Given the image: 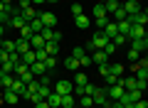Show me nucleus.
I'll return each instance as SVG.
<instances>
[{
    "mask_svg": "<svg viewBox=\"0 0 148 108\" xmlns=\"http://www.w3.org/2000/svg\"><path fill=\"white\" fill-rule=\"evenodd\" d=\"M91 12H94V17H104V15H106V10H104V3H96Z\"/></svg>",
    "mask_w": 148,
    "mask_h": 108,
    "instance_id": "473e14b6",
    "label": "nucleus"
},
{
    "mask_svg": "<svg viewBox=\"0 0 148 108\" xmlns=\"http://www.w3.org/2000/svg\"><path fill=\"white\" fill-rule=\"evenodd\" d=\"M20 62H22V64H27V67H30L32 62H37V59H35V49H27V52H22V54H20Z\"/></svg>",
    "mask_w": 148,
    "mask_h": 108,
    "instance_id": "6ab92c4d",
    "label": "nucleus"
},
{
    "mask_svg": "<svg viewBox=\"0 0 148 108\" xmlns=\"http://www.w3.org/2000/svg\"><path fill=\"white\" fill-rule=\"evenodd\" d=\"M131 49H136V52H146L148 49V37H141V39H131Z\"/></svg>",
    "mask_w": 148,
    "mask_h": 108,
    "instance_id": "f8f14e48",
    "label": "nucleus"
},
{
    "mask_svg": "<svg viewBox=\"0 0 148 108\" xmlns=\"http://www.w3.org/2000/svg\"><path fill=\"white\" fill-rule=\"evenodd\" d=\"M49 42H57V44H59V42H62V32L54 30V35H52V39H49Z\"/></svg>",
    "mask_w": 148,
    "mask_h": 108,
    "instance_id": "49530a36",
    "label": "nucleus"
},
{
    "mask_svg": "<svg viewBox=\"0 0 148 108\" xmlns=\"http://www.w3.org/2000/svg\"><path fill=\"white\" fill-rule=\"evenodd\" d=\"M99 74L101 76H109V64H99Z\"/></svg>",
    "mask_w": 148,
    "mask_h": 108,
    "instance_id": "a18cd8bd",
    "label": "nucleus"
},
{
    "mask_svg": "<svg viewBox=\"0 0 148 108\" xmlns=\"http://www.w3.org/2000/svg\"><path fill=\"white\" fill-rule=\"evenodd\" d=\"M27 27L32 30V35H40V30H42V22H40V17H35V20L27 22Z\"/></svg>",
    "mask_w": 148,
    "mask_h": 108,
    "instance_id": "c85d7f7f",
    "label": "nucleus"
},
{
    "mask_svg": "<svg viewBox=\"0 0 148 108\" xmlns=\"http://www.w3.org/2000/svg\"><path fill=\"white\" fill-rule=\"evenodd\" d=\"M96 88H99V86H94V84H86V86H84V91H82V96H94V91H96Z\"/></svg>",
    "mask_w": 148,
    "mask_h": 108,
    "instance_id": "e433bc0d",
    "label": "nucleus"
},
{
    "mask_svg": "<svg viewBox=\"0 0 148 108\" xmlns=\"http://www.w3.org/2000/svg\"><path fill=\"white\" fill-rule=\"evenodd\" d=\"M111 42H114L116 47H123V42H126V37H123V35H116V37H114Z\"/></svg>",
    "mask_w": 148,
    "mask_h": 108,
    "instance_id": "37998d69",
    "label": "nucleus"
},
{
    "mask_svg": "<svg viewBox=\"0 0 148 108\" xmlns=\"http://www.w3.org/2000/svg\"><path fill=\"white\" fill-rule=\"evenodd\" d=\"M74 86H86V84H89V76H86V71H84V69H82V71H77V74H74Z\"/></svg>",
    "mask_w": 148,
    "mask_h": 108,
    "instance_id": "4468645a",
    "label": "nucleus"
},
{
    "mask_svg": "<svg viewBox=\"0 0 148 108\" xmlns=\"http://www.w3.org/2000/svg\"><path fill=\"white\" fill-rule=\"evenodd\" d=\"M91 101H94V106H104V108H109V106H111L109 96H106V88H96L94 96H91Z\"/></svg>",
    "mask_w": 148,
    "mask_h": 108,
    "instance_id": "f03ea898",
    "label": "nucleus"
},
{
    "mask_svg": "<svg viewBox=\"0 0 148 108\" xmlns=\"http://www.w3.org/2000/svg\"><path fill=\"white\" fill-rule=\"evenodd\" d=\"M0 106H3V101H0Z\"/></svg>",
    "mask_w": 148,
    "mask_h": 108,
    "instance_id": "4d7b16f0",
    "label": "nucleus"
},
{
    "mask_svg": "<svg viewBox=\"0 0 148 108\" xmlns=\"http://www.w3.org/2000/svg\"><path fill=\"white\" fill-rule=\"evenodd\" d=\"M84 54H86V52H84V47H74V49H72V57L77 59V62H79V59L84 57Z\"/></svg>",
    "mask_w": 148,
    "mask_h": 108,
    "instance_id": "c9c22d12",
    "label": "nucleus"
},
{
    "mask_svg": "<svg viewBox=\"0 0 148 108\" xmlns=\"http://www.w3.org/2000/svg\"><path fill=\"white\" fill-rule=\"evenodd\" d=\"M45 101L49 103V108H59V101H62V96H59V93H54V91H52V93H49L47 98H45Z\"/></svg>",
    "mask_w": 148,
    "mask_h": 108,
    "instance_id": "b1692460",
    "label": "nucleus"
},
{
    "mask_svg": "<svg viewBox=\"0 0 148 108\" xmlns=\"http://www.w3.org/2000/svg\"><path fill=\"white\" fill-rule=\"evenodd\" d=\"M74 25H77V30L84 32V30H89V27H91V20L86 15H77V17H74Z\"/></svg>",
    "mask_w": 148,
    "mask_h": 108,
    "instance_id": "9d476101",
    "label": "nucleus"
},
{
    "mask_svg": "<svg viewBox=\"0 0 148 108\" xmlns=\"http://www.w3.org/2000/svg\"><path fill=\"white\" fill-rule=\"evenodd\" d=\"M104 88H106V96H109V101H119V96L123 93V88L116 86V84H114V86H104Z\"/></svg>",
    "mask_w": 148,
    "mask_h": 108,
    "instance_id": "9b49d317",
    "label": "nucleus"
},
{
    "mask_svg": "<svg viewBox=\"0 0 148 108\" xmlns=\"http://www.w3.org/2000/svg\"><path fill=\"white\" fill-rule=\"evenodd\" d=\"M116 49H119V47L114 44V42H109V44L104 47V52H106V54H109V57H111V54H116Z\"/></svg>",
    "mask_w": 148,
    "mask_h": 108,
    "instance_id": "79ce46f5",
    "label": "nucleus"
},
{
    "mask_svg": "<svg viewBox=\"0 0 148 108\" xmlns=\"http://www.w3.org/2000/svg\"><path fill=\"white\" fill-rule=\"evenodd\" d=\"M91 106H94L91 96H79V108H91Z\"/></svg>",
    "mask_w": 148,
    "mask_h": 108,
    "instance_id": "2f4dec72",
    "label": "nucleus"
},
{
    "mask_svg": "<svg viewBox=\"0 0 148 108\" xmlns=\"http://www.w3.org/2000/svg\"><path fill=\"white\" fill-rule=\"evenodd\" d=\"M64 69H69V71H79V62L69 54V57H64Z\"/></svg>",
    "mask_w": 148,
    "mask_h": 108,
    "instance_id": "a211bd4d",
    "label": "nucleus"
},
{
    "mask_svg": "<svg viewBox=\"0 0 148 108\" xmlns=\"http://www.w3.org/2000/svg\"><path fill=\"white\" fill-rule=\"evenodd\" d=\"M72 108H79V106H72Z\"/></svg>",
    "mask_w": 148,
    "mask_h": 108,
    "instance_id": "6e6d98bb",
    "label": "nucleus"
},
{
    "mask_svg": "<svg viewBox=\"0 0 148 108\" xmlns=\"http://www.w3.org/2000/svg\"><path fill=\"white\" fill-rule=\"evenodd\" d=\"M0 101L3 103H8V106H15L17 101H20V96H17L12 88H3V93H0Z\"/></svg>",
    "mask_w": 148,
    "mask_h": 108,
    "instance_id": "39448f33",
    "label": "nucleus"
},
{
    "mask_svg": "<svg viewBox=\"0 0 148 108\" xmlns=\"http://www.w3.org/2000/svg\"><path fill=\"white\" fill-rule=\"evenodd\" d=\"M32 5H42V3H47V0H30Z\"/></svg>",
    "mask_w": 148,
    "mask_h": 108,
    "instance_id": "3c124183",
    "label": "nucleus"
},
{
    "mask_svg": "<svg viewBox=\"0 0 148 108\" xmlns=\"http://www.w3.org/2000/svg\"><path fill=\"white\" fill-rule=\"evenodd\" d=\"M109 42H111V39H109L106 35H101V32H96V35L91 37V44H94V49H104Z\"/></svg>",
    "mask_w": 148,
    "mask_h": 108,
    "instance_id": "6e6552de",
    "label": "nucleus"
},
{
    "mask_svg": "<svg viewBox=\"0 0 148 108\" xmlns=\"http://www.w3.org/2000/svg\"><path fill=\"white\" fill-rule=\"evenodd\" d=\"M141 37H146V27L131 25V30H128V37H126V39H141Z\"/></svg>",
    "mask_w": 148,
    "mask_h": 108,
    "instance_id": "1a4fd4ad",
    "label": "nucleus"
},
{
    "mask_svg": "<svg viewBox=\"0 0 148 108\" xmlns=\"http://www.w3.org/2000/svg\"><path fill=\"white\" fill-rule=\"evenodd\" d=\"M30 37H32V30H30V27H20V39H30Z\"/></svg>",
    "mask_w": 148,
    "mask_h": 108,
    "instance_id": "58836bf2",
    "label": "nucleus"
},
{
    "mask_svg": "<svg viewBox=\"0 0 148 108\" xmlns=\"http://www.w3.org/2000/svg\"><path fill=\"white\" fill-rule=\"evenodd\" d=\"M86 67H91V57L89 54H84V57L79 59V69H86Z\"/></svg>",
    "mask_w": 148,
    "mask_h": 108,
    "instance_id": "ea45409f",
    "label": "nucleus"
},
{
    "mask_svg": "<svg viewBox=\"0 0 148 108\" xmlns=\"http://www.w3.org/2000/svg\"><path fill=\"white\" fill-rule=\"evenodd\" d=\"M25 25H27V22L22 20V15H20V12L10 17V27H15V30H20V27H25Z\"/></svg>",
    "mask_w": 148,
    "mask_h": 108,
    "instance_id": "393cba45",
    "label": "nucleus"
},
{
    "mask_svg": "<svg viewBox=\"0 0 148 108\" xmlns=\"http://www.w3.org/2000/svg\"><path fill=\"white\" fill-rule=\"evenodd\" d=\"M37 17H40V22H42V27H57V15L54 12H37Z\"/></svg>",
    "mask_w": 148,
    "mask_h": 108,
    "instance_id": "7ed1b4c3",
    "label": "nucleus"
},
{
    "mask_svg": "<svg viewBox=\"0 0 148 108\" xmlns=\"http://www.w3.org/2000/svg\"><path fill=\"white\" fill-rule=\"evenodd\" d=\"M54 67H57V57H47L45 59V69H47V71H52Z\"/></svg>",
    "mask_w": 148,
    "mask_h": 108,
    "instance_id": "f704fd0d",
    "label": "nucleus"
},
{
    "mask_svg": "<svg viewBox=\"0 0 148 108\" xmlns=\"http://www.w3.org/2000/svg\"><path fill=\"white\" fill-rule=\"evenodd\" d=\"M126 20H128V25H141V27H146V22H148V12H146V10H138L136 15H128Z\"/></svg>",
    "mask_w": 148,
    "mask_h": 108,
    "instance_id": "20e7f679",
    "label": "nucleus"
},
{
    "mask_svg": "<svg viewBox=\"0 0 148 108\" xmlns=\"http://www.w3.org/2000/svg\"><path fill=\"white\" fill-rule=\"evenodd\" d=\"M35 108H49V103H47V101H45V98H40V101H37V103H35Z\"/></svg>",
    "mask_w": 148,
    "mask_h": 108,
    "instance_id": "de8ad7c7",
    "label": "nucleus"
},
{
    "mask_svg": "<svg viewBox=\"0 0 148 108\" xmlns=\"http://www.w3.org/2000/svg\"><path fill=\"white\" fill-rule=\"evenodd\" d=\"M89 57H91V64H96V67H99V64H109V54H106L104 49H94Z\"/></svg>",
    "mask_w": 148,
    "mask_h": 108,
    "instance_id": "423d86ee",
    "label": "nucleus"
},
{
    "mask_svg": "<svg viewBox=\"0 0 148 108\" xmlns=\"http://www.w3.org/2000/svg\"><path fill=\"white\" fill-rule=\"evenodd\" d=\"M72 15L77 17V15H84V5L82 3H72Z\"/></svg>",
    "mask_w": 148,
    "mask_h": 108,
    "instance_id": "72a5a7b5",
    "label": "nucleus"
},
{
    "mask_svg": "<svg viewBox=\"0 0 148 108\" xmlns=\"http://www.w3.org/2000/svg\"><path fill=\"white\" fill-rule=\"evenodd\" d=\"M30 71L35 74V76H42V74L47 71V69H45V62H32L30 64Z\"/></svg>",
    "mask_w": 148,
    "mask_h": 108,
    "instance_id": "412c9836",
    "label": "nucleus"
},
{
    "mask_svg": "<svg viewBox=\"0 0 148 108\" xmlns=\"http://www.w3.org/2000/svg\"><path fill=\"white\" fill-rule=\"evenodd\" d=\"M109 17H111V20H114V22H121V20H126L128 15H126V12H123V7H119V10L114 12V15H109Z\"/></svg>",
    "mask_w": 148,
    "mask_h": 108,
    "instance_id": "c756f323",
    "label": "nucleus"
},
{
    "mask_svg": "<svg viewBox=\"0 0 148 108\" xmlns=\"http://www.w3.org/2000/svg\"><path fill=\"white\" fill-rule=\"evenodd\" d=\"M27 42H30V49H42V47H45V39L40 35H32Z\"/></svg>",
    "mask_w": 148,
    "mask_h": 108,
    "instance_id": "aec40b11",
    "label": "nucleus"
},
{
    "mask_svg": "<svg viewBox=\"0 0 148 108\" xmlns=\"http://www.w3.org/2000/svg\"><path fill=\"white\" fill-rule=\"evenodd\" d=\"M141 59V52H136V49H128V62H138Z\"/></svg>",
    "mask_w": 148,
    "mask_h": 108,
    "instance_id": "a19ab883",
    "label": "nucleus"
},
{
    "mask_svg": "<svg viewBox=\"0 0 148 108\" xmlns=\"http://www.w3.org/2000/svg\"><path fill=\"white\" fill-rule=\"evenodd\" d=\"M47 3H59V0H47Z\"/></svg>",
    "mask_w": 148,
    "mask_h": 108,
    "instance_id": "5fc2aeb1",
    "label": "nucleus"
},
{
    "mask_svg": "<svg viewBox=\"0 0 148 108\" xmlns=\"http://www.w3.org/2000/svg\"><path fill=\"white\" fill-rule=\"evenodd\" d=\"M45 52H47V57H54L59 52V44L57 42H45Z\"/></svg>",
    "mask_w": 148,
    "mask_h": 108,
    "instance_id": "a878e982",
    "label": "nucleus"
},
{
    "mask_svg": "<svg viewBox=\"0 0 148 108\" xmlns=\"http://www.w3.org/2000/svg\"><path fill=\"white\" fill-rule=\"evenodd\" d=\"M0 3H3V5H12V0H0Z\"/></svg>",
    "mask_w": 148,
    "mask_h": 108,
    "instance_id": "864d4df0",
    "label": "nucleus"
},
{
    "mask_svg": "<svg viewBox=\"0 0 148 108\" xmlns=\"http://www.w3.org/2000/svg\"><path fill=\"white\" fill-rule=\"evenodd\" d=\"M101 35H106L109 39H114V37L119 35V30H116V22H114V20H109V22H106V27L101 30Z\"/></svg>",
    "mask_w": 148,
    "mask_h": 108,
    "instance_id": "ddd939ff",
    "label": "nucleus"
},
{
    "mask_svg": "<svg viewBox=\"0 0 148 108\" xmlns=\"http://www.w3.org/2000/svg\"><path fill=\"white\" fill-rule=\"evenodd\" d=\"M8 57H10V54H8L5 49H0V64H3V62H8Z\"/></svg>",
    "mask_w": 148,
    "mask_h": 108,
    "instance_id": "8fccbe9b",
    "label": "nucleus"
},
{
    "mask_svg": "<svg viewBox=\"0 0 148 108\" xmlns=\"http://www.w3.org/2000/svg\"><path fill=\"white\" fill-rule=\"evenodd\" d=\"M20 15H22V20H25V22H30V20H35V17H37V10H35V5H30V7H25V10H20Z\"/></svg>",
    "mask_w": 148,
    "mask_h": 108,
    "instance_id": "f3484780",
    "label": "nucleus"
},
{
    "mask_svg": "<svg viewBox=\"0 0 148 108\" xmlns=\"http://www.w3.org/2000/svg\"><path fill=\"white\" fill-rule=\"evenodd\" d=\"M128 96H131V101L136 103V101H141V98H143V91H138V88H133V91H128Z\"/></svg>",
    "mask_w": 148,
    "mask_h": 108,
    "instance_id": "4c0bfd02",
    "label": "nucleus"
},
{
    "mask_svg": "<svg viewBox=\"0 0 148 108\" xmlns=\"http://www.w3.org/2000/svg\"><path fill=\"white\" fill-rule=\"evenodd\" d=\"M119 7H121V3H119V0H104V10H106V15H114Z\"/></svg>",
    "mask_w": 148,
    "mask_h": 108,
    "instance_id": "2eb2a0df",
    "label": "nucleus"
},
{
    "mask_svg": "<svg viewBox=\"0 0 148 108\" xmlns=\"http://www.w3.org/2000/svg\"><path fill=\"white\" fill-rule=\"evenodd\" d=\"M121 7H123V12H126V15H136L138 10H143L138 0H126V3H121Z\"/></svg>",
    "mask_w": 148,
    "mask_h": 108,
    "instance_id": "0eeeda50",
    "label": "nucleus"
},
{
    "mask_svg": "<svg viewBox=\"0 0 148 108\" xmlns=\"http://www.w3.org/2000/svg\"><path fill=\"white\" fill-rule=\"evenodd\" d=\"M10 88L17 93V96H22V93H25V84H22L17 76H12V86H10Z\"/></svg>",
    "mask_w": 148,
    "mask_h": 108,
    "instance_id": "5701e85b",
    "label": "nucleus"
},
{
    "mask_svg": "<svg viewBox=\"0 0 148 108\" xmlns=\"http://www.w3.org/2000/svg\"><path fill=\"white\" fill-rule=\"evenodd\" d=\"M133 108H148V103L141 98V101H136V103H133Z\"/></svg>",
    "mask_w": 148,
    "mask_h": 108,
    "instance_id": "09e8293b",
    "label": "nucleus"
},
{
    "mask_svg": "<svg viewBox=\"0 0 148 108\" xmlns=\"http://www.w3.org/2000/svg\"><path fill=\"white\" fill-rule=\"evenodd\" d=\"M5 37V25H0V39Z\"/></svg>",
    "mask_w": 148,
    "mask_h": 108,
    "instance_id": "603ef678",
    "label": "nucleus"
},
{
    "mask_svg": "<svg viewBox=\"0 0 148 108\" xmlns=\"http://www.w3.org/2000/svg\"><path fill=\"white\" fill-rule=\"evenodd\" d=\"M32 3L30 0H17V10H25V7H30Z\"/></svg>",
    "mask_w": 148,
    "mask_h": 108,
    "instance_id": "c03bdc74",
    "label": "nucleus"
},
{
    "mask_svg": "<svg viewBox=\"0 0 148 108\" xmlns=\"http://www.w3.org/2000/svg\"><path fill=\"white\" fill-rule=\"evenodd\" d=\"M17 64H20V62H17ZM12 71H15V62H10V59H8V62L0 64V74H10V76H12Z\"/></svg>",
    "mask_w": 148,
    "mask_h": 108,
    "instance_id": "4be33fe9",
    "label": "nucleus"
},
{
    "mask_svg": "<svg viewBox=\"0 0 148 108\" xmlns=\"http://www.w3.org/2000/svg\"><path fill=\"white\" fill-rule=\"evenodd\" d=\"M77 106V98H74V93H67V96H62V101H59V108H72Z\"/></svg>",
    "mask_w": 148,
    "mask_h": 108,
    "instance_id": "dca6fc26",
    "label": "nucleus"
},
{
    "mask_svg": "<svg viewBox=\"0 0 148 108\" xmlns=\"http://www.w3.org/2000/svg\"><path fill=\"white\" fill-rule=\"evenodd\" d=\"M116 30H119V35L128 37V30H131V25H128V20H121V22H116Z\"/></svg>",
    "mask_w": 148,
    "mask_h": 108,
    "instance_id": "cd10ccee",
    "label": "nucleus"
},
{
    "mask_svg": "<svg viewBox=\"0 0 148 108\" xmlns=\"http://www.w3.org/2000/svg\"><path fill=\"white\" fill-rule=\"evenodd\" d=\"M109 20H111L109 15H104V17H94V25L99 27V32H101V30H104V27H106V22H109Z\"/></svg>",
    "mask_w": 148,
    "mask_h": 108,
    "instance_id": "7c9ffc66",
    "label": "nucleus"
},
{
    "mask_svg": "<svg viewBox=\"0 0 148 108\" xmlns=\"http://www.w3.org/2000/svg\"><path fill=\"white\" fill-rule=\"evenodd\" d=\"M109 74H114V76H123V64H121V62L109 64Z\"/></svg>",
    "mask_w": 148,
    "mask_h": 108,
    "instance_id": "bb28decb",
    "label": "nucleus"
},
{
    "mask_svg": "<svg viewBox=\"0 0 148 108\" xmlns=\"http://www.w3.org/2000/svg\"><path fill=\"white\" fill-rule=\"evenodd\" d=\"M52 91H54V93H59V96H67V93H72V91H74V84H72V81H67V79H59V81L52 86Z\"/></svg>",
    "mask_w": 148,
    "mask_h": 108,
    "instance_id": "f257e3e1",
    "label": "nucleus"
}]
</instances>
